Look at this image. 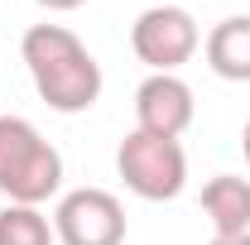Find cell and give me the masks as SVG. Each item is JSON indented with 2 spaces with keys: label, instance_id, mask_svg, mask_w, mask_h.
I'll return each mask as SVG.
<instances>
[{
  "label": "cell",
  "instance_id": "6da1fadb",
  "mask_svg": "<svg viewBox=\"0 0 250 245\" xmlns=\"http://www.w3.org/2000/svg\"><path fill=\"white\" fill-rule=\"evenodd\" d=\"M24 67L34 77V92L48 111L58 116H77L92 111L101 96V62L87 53V43L67 24H34L20 39Z\"/></svg>",
  "mask_w": 250,
  "mask_h": 245
},
{
  "label": "cell",
  "instance_id": "7a4b0ae2",
  "mask_svg": "<svg viewBox=\"0 0 250 245\" xmlns=\"http://www.w3.org/2000/svg\"><path fill=\"white\" fill-rule=\"evenodd\" d=\"M62 187V154L24 116H0V192L10 202L43 207Z\"/></svg>",
  "mask_w": 250,
  "mask_h": 245
},
{
  "label": "cell",
  "instance_id": "3957f363",
  "mask_svg": "<svg viewBox=\"0 0 250 245\" xmlns=\"http://www.w3.org/2000/svg\"><path fill=\"white\" fill-rule=\"evenodd\" d=\"M116 173L145 202H173L188 183V154L178 140H164L149 130H130L116 149Z\"/></svg>",
  "mask_w": 250,
  "mask_h": 245
},
{
  "label": "cell",
  "instance_id": "277c9868",
  "mask_svg": "<svg viewBox=\"0 0 250 245\" xmlns=\"http://www.w3.org/2000/svg\"><path fill=\"white\" fill-rule=\"evenodd\" d=\"M130 48L149 72H178L202 48V34L183 5H154L130 24Z\"/></svg>",
  "mask_w": 250,
  "mask_h": 245
},
{
  "label": "cell",
  "instance_id": "5b68a950",
  "mask_svg": "<svg viewBox=\"0 0 250 245\" xmlns=\"http://www.w3.org/2000/svg\"><path fill=\"white\" fill-rule=\"evenodd\" d=\"M58 245H125V207L106 187H72L53 212Z\"/></svg>",
  "mask_w": 250,
  "mask_h": 245
},
{
  "label": "cell",
  "instance_id": "8992f818",
  "mask_svg": "<svg viewBox=\"0 0 250 245\" xmlns=\"http://www.w3.org/2000/svg\"><path fill=\"white\" fill-rule=\"evenodd\" d=\"M197 116V101L178 72H149L135 87V130H149L164 140H178Z\"/></svg>",
  "mask_w": 250,
  "mask_h": 245
},
{
  "label": "cell",
  "instance_id": "52a82bcc",
  "mask_svg": "<svg viewBox=\"0 0 250 245\" xmlns=\"http://www.w3.org/2000/svg\"><path fill=\"white\" fill-rule=\"evenodd\" d=\"M202 53L221 82H250V15H231V20L212 24Z\"/></svg>",
  "mask_w": 250,
  "mask_h": 245
},
{
  "label": "cell",
  "instance_id": "ba28073f",
  "mask_svg": "<svg viewBox=\"0 0 250 245\" xmlns=\"http://www.w3.org/2000/svg\"><path fill=\"white\" fill-rule=\"evenodd\" d=\"M202 212H207L217 236H246L250 231V178L217 173L202 187Z\"/></svg>",
  "mask_w": 250,
  "mask_h": 245
},
{
  "label": "cell",
  "instance_id": "9c48e42d",
  "mask_svg": "<svg viewBox=\"0 0 250 245\" xmlns=\"http://www.w3.org/2000/svg\"><path fill=\"white\" fill-rule=\"evenodd\" d=\"M53 221L39 212V207H24V202H5L0 207V245H53Z\"/></svg>",
  "mask_w": 250,
  "mask_h": 245
},
{
  "label": "cell",
  "instance_id": "30bf717a",
  "mask_svg": "<svg viewBox=\"0 0 250 245\" xmlns=\"http://www.w3.org/2000/svg\"><path fill=\"white\" fill-rule=\"evenodd\" d=\"M43 10H58V15H67V10H82L87 0H39Z\"/></svg>",
  "mask_w": 250,
  "mask_h": 245
},
{
  "label": "cell",
  "instance_id": "8fae6325",
  "mask_svg": "<svg viewBox=\"0 0 250 245\" xmlns=\"http://www.w3.org/2000/svg\"><path fill=\"white\" fill-rule=\"evenodd\" d=\"M212 245H250V231L246 236H212Z\"/></svg>",
  "mask_w": 250,
  "mask_h": 245
},
{
  "label": "cell",
  "instance_id": "7c38bea8",
  "mask_svg": "<svg viewBox=\"0 0 250 245\" xmlns=\"http://www.w3.org/2000/svg\"><path fill=\"white\" fill-rule=\"evenodd\" d=\"M241 149H246V163H250V121H246V130H241Z\"/></svg>",
  "mask_w": 250,
  "mask_h": 245
}]
</instances>
